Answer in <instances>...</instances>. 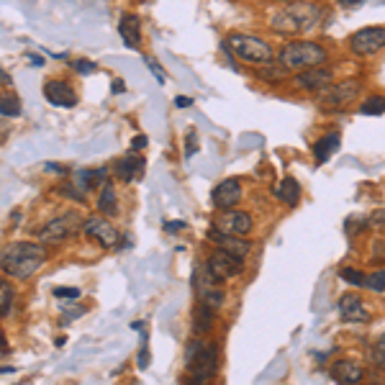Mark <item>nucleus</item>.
I'll return each mask as SVG.
<instances>
[{
  "mask_svg": "<svg viewBox=\"0 0 385 385\" xmlns=\"http://www.w3.org/2000/svg\"><path fill=\"white\" fill-rule=\"evenodd\" d=\"M331 378L339 385H360L365 380V370L355 360H336L331 365Z\"/></svg>",
  "mask_w": 385,
  "mask_h": 385,
  "instance_id": "obj_17",
  "label": "nucleus"
},
{
  "mask_svg": "<svg viewBox=\"0 0 385 385\" xmlns=\"http://www.w3.org/2000/svg\"><path fill=\"white\" fill-rule=\"evenodd\" d=\"M339 316H342L344 321H362V324H367L370 321V314L365 311V303L360 300V295H352V293H347V295H342L339 298Z\"/></svg>",
  "mask_w": 385,
  "mask_h": 385,
  "instance_id": "obj_19",
  "label": "nucleus"
},
{
  "mask_svg": "<svg viewBox=\"0 0 385 385\" xmlns=\"http://www.w3.org/2000/svg\"><path fill=\"white\" fill-rule=\"evenodd\" d=\"M214 314L216 311H211L208 306L195 303V308H192V331H195V334L211 331V326H214Z\"/></svg>",
  "mask_w": 385,
  "mask_h": 385,
  "instance_id": "obj_23",
  "label": "nucleus"
},
{
  "mask_svg": "<svg viewBox=\"0 0 385 385\" xmlns=\"http://www.w3.org/2000/svg\"><path fill=\"white\" fill-rule=\"evenodd\" d=\"M228 47V51H234L236 57L244 59V62H252V64H267L272 62V47L264 42L262 36H255V34H231L224 42Z\"/></svg>",
  "mask_w": 385,
  "mask_h": 385,
  "instance_id": "obj_4",
  "label": "nucleus"
},
{
  "mask_svg": "<svg viewBox=\"0 0 385 385\" xmlns=\"http://www.w3.org/2000/svg\"><path fill=\"white\" fill-rule=\"evenodd\" d=\"M54 298L64 300V298H80V291L78 288H54Z\"/></svg>",
  "mask_w": 385,
  "mask_h": 385,
  "instance_id": "obj_36",
  "label": "nucleus"
},
{
  "mask_svg": "<svg viewBox=\"0 0 385 385\" xmlns=\"http://www.w3.org/2000/svg\"><path fill=\"white\" fill-rule=\"evenodd\" d=\"M185 226H188L185 221H167V224H164V228H167L170 234H172V231H183Z\"/></svg>",
  "mask_w": 385,
  "mask_h": 385,
  "instance_id": "obj_40",
  "label": "nucleus"
},
{
  "mask_svg": "<svg viewBox=\"0 0 385 385\" xmlns=\"http://www.w3.org/2000/svg\"><path fill=\"white\" fill-rule=\"evenodd\" d=\"M360 114L362 116H380L385 114V95H372L360 106Z\"/></svg>",
  "mask_w": 385,
  "mask_h": 385,
  "instance_id": "obj_25",
  "label": "nucleus"
},
{
  "mask_svg": "<svg viewBox=\"0 0 385 385\" xmlns=\"http://www.w3.org/2000/svg\"><path fill=\"white\" fill-rule=\"evenodd\" d=\"M385 49V26L360 29L350 36V51L357 57H372Z\"/></svg>",
  "mask_w": 385,
  "mask_h": 385,
  "instance_id": "obj_8",
  "label": "nucleus"
},
{
  "mask_svg": "<svg viewBox=\"0 0 385 385\" xmlns=\"http://www.w3.org/2000/svg\"><path fill=\"white\" fill-rule=\"evenodd\" d=\"M47 170H54V172H64V175H67V172H70V170H67V167H64V164H57V162H49V164H47Z\"/></svg>",
  "mask_w": 385,
  "mask_h": 385,
  "instance_id": "obj_42",
  "label": "nucleus"
},
{
  "mask_svg": "<svg viewBox=\"0 0 385 385\" xmlns=\"http://www.w3.org/2000/svg\"><path fill=\"white\" fill-rule=\"evenodd\" d=\"M185 367L195 383L211 385L219 370V347L214 342L190 339L185 344Z\"/></svg>",
  "mask_w": 385,
  "mask_h": 385,
  "instance_id": "obj_3",
  "label": "nucleus"
},
{
  "mask_svg": "<svg viewBox=\"0 0 385 385\" xmlns=\"http://www.w3.org/2000/svg\"><path fill=\"white\" fill-rule=\"evenodd\" d=\"M118 34H121L123 44L128 49H139L142 47V23L134 13H123L121 23H118Z\"/></svg>",
  "mask_w": 385,
  "mask_h": 385,
  "instance_id": "obj_20",
  "label": "nucleus"
},
{
  "mask_svg": "<svg viewBox=\"0 0 385 385\" xmlns=\"http://www.w3.org/2000/svg\"><path fill=\"white\" fill-rule=\"evenodd\" d=\"M144 167H147L144 157H139L136 152H128V154H123V157L114 164V172L118 175V180L131 183V180H142L144 178Z\"/></svg>",
  "mask_w": 385,
  "mask_h": 385,
  "instance_id": "obj_18",
  "label": "nucleus"
},
{
  "mask_svg": "<svg viewBox=\"0 0 385 385\" xmlns=\"http://www.w3.org/2000/svg\"><path fill=\"white\" fill-rule=\"evenodd\" d=\"M195 152H198V134H195V131H188V136H185V157L190 159Z\"/></svg>",
  "mask_w": 385,
  "mask_h": 385,
  "instance_id": "obj_35",
  "label": "nucleus"
},
{
  "mask_svg": "<svg viewBox=\"0 0 385 385\" xmlns=\"http://www.w3.org/2000/svg\"><path fill=\"white\" fill-rule=\"evenodd\" d=\"M82 234H85L87 239H95V242H98L100 247H106V250H111V247L118 244V231H116L114 224L108 221L106 216H90V219H85Z\"/></svg>",
  "mask_w": 385,
  "mask_h": 385,
  "instance_id": "obj_11",
  "label": "nucleus"
},
{
  "mask_svg": "<svg viewBox=\"0 0 385 385\" xmlns=\"http://www.w3.org/2000/svg\"><path fill=\"white\" fill-rule=\"evenodd\" d=\"M339 147H342V134H336V131H331V134H324L319 142L314 144L316 162H329V159H331L336 152H339Z\"/></svg>",
  "mask_w": 385,
  "mask_h": 385,
  "instance_id": "obj_21",
  "label": "nucleus"
},
{
  "mask_svg": "<svg viewBox=\"0 0 385 385\" xmlns=\"http://www.w3.org/2000/svg\"><path fill=\"white\" fill-rule=\"evenodd\" d=\"M147 64H149V72L154 75V78H157L159 85H164V82H167V75L162 72V67H159V64L154 62V59H147Z\"/></svg>",
  "mask_w": 385,
  "mask_h": 385,
  "instance_id": "obj_37",
  "label": "nucleus"
},
{
  "mask_svg": "<svg viewBox=\"0 0 385 385\" xmlns=\"http://www.w3.org/2000/svg\"><path fill=\"white\" fill-rule=\"evenodd\" d=\"M339 278H342L344 283L355 286V288H365V280H367V275H362V272L357 270V267H342V270H339Z\"/></svg>",
  "mask_w": 385,
  "mask_h": 385,
  "instance_id": "obj_27",
  "label": "nucleus"
},
{
  "mask_svg": "<svg viewBox=\"0 0 385 385\" xmlns=\"http://www.w3.org/2000/svg\"><path fill=\"white\" fill-rule=\"evenodd\" d=\"M11 308H13V288H11L8 280H3L0 283V316L6 319L11 314Z\"/></svg>",
  "mask_w": 385,
  "mask_h": 385,
  "instance_id": "obj_26",
  "label": "nucleus"
},
{
  "mask_svg": "<svg viewBox=\"0 0 385 385\" xmlns=\"http://www.w3.org/2000/svg\"><path fill=\"white\" fill-rule=\"evenodd\" d=\"M208 239H211L221 252L236 257L239 262L252 252V242L250 239H244V236H226V234H219L216 228H211V231H208Z\"/></svg>",
  "mask_w": 385,
  "mask_h": 385,
  "instance_id": "obj_15",
  "label": "nucleus"
},
{
  "mask_svg": "<svg viewBox=\"0 0 385 385\" xmlns=\"http://www.w3.org/2000/svg\"><path fill=\"white\" fill-rule=\"evenodd\" d=\"M286 67L283 64H267V67H262L259 70V78H264V80H270V82H280V80L286 78Z\"/></svg>",
  "mask_w": 385,
  "mask_h": 385,
  "instance_id": "obj_31",
  "label": "nucleus"
},
{
  "mask_svg": "<svg viewBox=\"0 0 385 385\" xmlns=\"http://www.w3.org/2000/svg\"><path fill=\"white\" fill-rule=\"evenodd\" d=\"M147 331H142V347H139V370L149 367V347H147Z\"/></svg>",
  "mask_w": 385,
  "mask_h": 385,
  "instance_id": "obj_33",
  "label": "nucleus"
},
{
  "mask_svg": "<svg viewBox=\"0 0 385 385\" xmlns=\"http://www.w3.org/2000/svg\"><path fill=\"white\" fill-rule=\"evenodd\" d=\"M239 198H242V183H239L236 178L221 180V183L211 190V200H214V206L221 208V211H231V208L239 203Z\"/></svg>",
  "mask_w": 385,
  "mask_h": 385,
  "instance_id": "obj_14",
  "label": "nucleus"
},
{
  "mask_svg": "<svg viewBox=\"0 0 385 385\" xmlns=\"http://www.w3.org/2000/svg\"><path fill=\"white\" fill-rule=\"evenodd\" d=\"M372 224H385V211H378V214L372 216Z\"/></svg>",
  "mask_w": 385,
  "mask_h": 385,
  "instance_id": "obj_45",
  "label": "nucleus"
},
{
  "mask_svg": "<svg viewBox=\"0 0 385 385\" xmlns=\"http://www.w3.org/2000/svg\"><path fill=\"white\" fill-rule=\"evenodd\" d=\"M0 114L11 116V118H18L21 116V103H18V98H8V95H3V100H0Z\"/></svg>",
  "mask_w": 385,
  "mask_h": 385,
  "instance_id": "obj_29",
  "label": "nucleus"
},
{
  "mask_svg": "<svg viewBox=\"0 0 385 385\" xmlns=\"http://www.w3.org/2000/svg\"><path fill=\"white\" fill-rule=\"evenodd\" d=\"M111 90H114V93H123V90H126L123 80H114V82H111Z\"/></svg>",
  "mask_w": 385,
  "mask_h": 385,
  "instance_id": "obj_43",
  "label": "nucleus"
},
{
  "mask_svg": "<svg viewBox=\"0 0 385 385\" xmlns=\"http://www.w3.org/2000/svg\"><path fill=\"white\" fill-rule=\"evenodd\" d=\"M175 106H178V108H190L192 100L188 98V95H178V98H175Z\"/></svg>",
  "mask_w": 385,
  "mask_h": 385,
  "instance_id": "obj_41",
  "label": "nucleus"
},
{
  "mask_svg": "<svg viewBox=\"0 0 385 385\" xmlns=\"http://www.w3.org/2000/svg\"><path fill=\"white\" fill-rule=\"evenodd\" d=\"M149 144V139H147V134H139V136H134L131 139V152H142L144 147Z\"/></svg>",
  "mask_w": 385,
  "mask_h": 385,
  "instance_id": "obj_39",
  "label": "nucleus"
},
{
  "mask_svg": "<svg viewBox=\"0 0 385 385\" xmlns=\"http://www.w3.org/2000/svg\"><path fill=\"white\" fill-rule=\"evenodd\" d=\"M57 190H59V195H64V198H72V200H78V203H85V190H82L78 183H62Z\"/></svg>",
  "mask_w": 385,
  "mask_h": 385,
  "instance_id": "obj_28",
  "label": "nucleus"
},
{
  "mask_svg": "<svg viewBox=\"0 0 385 385\" xmlns=\"http://www.w3.org/2000/svg\"><path fill=\"white\" fill-rule=\"evenodd\" d=\"M370 357H372V362H375V367H380V370H385V334L380 336L378 342L372 344Z\"/></svg>",
  "mask_w": 385,
  "mask_h": 385,
  "instance_id": "obj_32",
  "label": "nucleus"
},
{
  "mask_svg": "<svg viewBox=\"0 0 385 385\" xmlns=\"http://www.w3.org/2000/svg\"><path fill=\"white\" fill-rule=\"evenodd\" d=\"M365 288L372 293H383L385 291V267L383 270H375L367 275V280H365Z\"/></svg>",
  "mask_w": 385,
  "mask_h": 385,
  "instance_id": "obj_30",
  "label": "nucleus"
},
{
  "mask_svg": "<svg viewBox=\"0 0 385 385\" xmlns=\"http://www.w3.org/2000/svg\"><path fill=\"white\" fill-rule=\"evenodd\" d=\"M98 211H100V216H116V211H118V198H116V190L111 183H106V185L100 188Z\"/></svg>",
  "mask_w": 385,
  "mask_h": 385,
  "instance_id": "obj_24",
  "label": "nucleus"
},
{
  "mask_svg": "<svg viewBox=\"0 0 385 385\" xmlns=\"http://www.w3.org/2000/svg\"><path fill=\"white\" fill-rule=\"evenodd\" d=\"M183 385H200V383H195L192 378H185V380H183Z\"/></svg>",
  "mask_w": 385,
  "mask_h": 385,
  "instance_id": "obj_46",
  "label": "nucleus"
},
{
  "mask_svg": "<svg viewBox=\"0 0 385 385\" xmlns=\"http://www.w3.org/2000/svg\"><path fill=\"white\" fill-rule=\"evenodd\" d=\"M272 195H275V198L278 200H283V203H286V206H298V200H300V185H298V180L295 178H291V175H288V178H283L278 183V185L272 188Z\"/></svg>",
  "mask_w": 385,
  "mask_h": 385,
  "instance_id": "obj_22",
  "label": "nucleus"
},
{
  "mask_svg": "<svg viewBox=\"0 0 385 385\" xmlns=\"http://www.w3.org/2000/svg\"><path fill=\"white\" fill-rule=\"evenodd\" d=\"M82 224L85 221H80V216L75 214V211H70V214L59 216V219H51L47 226L39 228V239H42V244H62L67 242V239H72L78 228L82 231Z\"/></svg>",
  "mask_w": 385,
  "mask_h": 385,
  "instance_id": "obj_6",
  "label": "nucleus"
},
{
  "mask_svg": "<svg viewBox=\"0 0 385 385\" xmlns=\"http://www.w3.org/2000/svg\"><path fill=\"white\" fill-rule=\"evenodd\" d=\"M44 262H47V250L44 244L36 242H11L0 252L3 275L13 280H29Z\"/></svg>",
  "mask_w": 385,
  "mask_h": 385,
  "instance_id": "obj_1",
  "label": "nucleus"
},
{
  "mask_svg": "<svg viewBox=\"0 0 385 385\" xmlns=\"http://www.w3.org/2000/svg\"><path fill=\"white\" fill-rule=\"evenodd\" d=\"M214 228L219 234L244 236V239H247V234L255 228V221H252V216L247 214V211H236V208H231V211H221V214L216 216Z\"/></svg>",
  "mask_w": 385,
  "mask_h": 385,
  "instance_id": "obj_10",
  "label": "nucleus"
},
{
  "mask_svg": "<svg viewBox=\"0 0 385 385\" xmlns=\"http://www.w3.org/2000/svg\"><path fill=\"white\" fill-rule=\"evenodd\" d=\"M72 67H75V72H78V75H82V78H87V75H93V72H95V64L90 62V59H78V62L72 64Z\"/></svg>",
  "mask_w": 385,
  "mask_h": 385,
  "instance_id": "obj_34",
  "label": "nucleus"
},
{
  "mask_svg": "<svg viewBox=\"0 0 385 385\" xmlns=\"http://www.w3.org/2000/svg\"><path fill=\"white\" fill-rule=\"evenodd\" d=\"M293 85L298 90H326L329 85H334V72L329 67H314V70L298 72L293 78Z\"/></svg>",
  "mask_w": 385,
  "mask_h": 385,
  "instance_id": "obj_13",
  "label": "nucleus"
},
{
  "mask_svg": "<svg viewBox=\"0 0 385 385\" xmlns=\"http://www.w3.org/2000/svg\"><path fill=\"white\" fill-rule=\"evenodd\" d=\"M192 291H195V300L208 306L211 311H219L224 306V291L219 288L211 275H208L206 267H198V270L192 272Z\"/></svg>",
  "mask_w": 385,
  "mask_h": 385,
  "instance_id": "obj_7",
  "label": "nucleus"
},
{
  "mask_svg": "<svg viewBox=\"0 0 385 385\" xmlns=\"http://www.w3.org/2000/svg\"><path fill=\"white\" fill-rule=\"evenodd\" d=\"M362 85L357 82V80H347V82H336V85H329L326 90H321L319 93V100L324 106L329 108H336V106H347L352 100H357Z\"/></svg>",
  "mask_w": 385,
  "mask_h": 385,
  "instance_id": "obj_12",
  "label": "nucleus"
},
{
  "mask_svg": "<svg viewBox=\"0 0 385 385\" xmlns=\"http://www.w3.org/2000/svg\"><path fill=\"white\" fill-rule=\"evenodd\" d=\"M29 59H31V64H34V67H42V64H44V59L39 57V54H29Z\"/></svg>",
  "mask_w": 385,
  "mask_h": 385,
  "instance_id": "obj_44",
  "label": "nucleus"
},
{
  "mask_svg": "<svg viewBox=\"0 0 385 385\" xmlns=\"http://www.w3.org/2000/svg\"><path fill=\"white\" fill-rule=\"evenodd\" d=\"M203 267H206L208 275H211L216 283H226V280H234L242 275V262L221 250L211 252V255L206 257V264H203Z\"/></svg>",
  "mask_w": 385,
  "mask_h": 385,
  "instance_id": "obj_9",
  "label": "nucleus"
},
{
  "mask_svg": "<svg viewBox=\"0 0 385 385\" xmlns=\"http://www.w3.org/2000/svg\"><path fill=\"white\" fill-rule=\"evenodd\" d=\"M87 308L85 306H78V308H72V311H67V314L62 316V324H70V321H75V319H80V316L85 314Z\"/></svg>",
  "mask_w": 385,
  "mask_h": 385,
  "instance_id": "obj_38",
  "label": "nucleus"
},
{
  "mask_svg": "<svg viewBox=\"0 0 385 385\" xmlns=\"http://www.w3.org/2000/svg\"><path fill=\"white\" fill-rule=\"evenodd\" d=\"M280 64L286 70H295V75L306 70H314V67H326L329 62V51L324 44L308 42V39H295V42H288L283 49H280Z\"/></svg>",
  "mask_w": 385,
  "mask_h": 385,
  "instance_id": "obj_2",
  "label": "nucleus"
},
{
  "mask_svg": "<svg viewBox=\"0 0 385 385\" xmlns=\"http://www.w3.org/2000/svg\"><path fill=\"white\" fill-rule=\"evenodd\" d=\"M44 98L57 108L78 106V95H75V90H72L67 82H62V80H47V82H44Z\"/></svg>",
  "mask_w": 385,
  "mask_h": 385,
  "instance_id": "obj_16",
  "label": "nucleus"
},
{
  "mask_svg": "<svg viewBox=\"0 0 385 385\" xmlns=\"http://www.w3.org/2000/svg\"><path fill=\"white\" fill-rule=\"evenodd\" d=\"M316 6H308V3H293L286 11H280L278 16H272V29L280 31V34H298L303 29H311V23L316 21Z\"/></svg>",
  "mask_w": 385,
  "mask_h": 385,
  "instance_id": "obj_5",
  "label": "nucleus"
}]
</instances>
